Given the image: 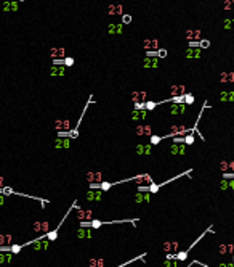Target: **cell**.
Listing matches in <instances>:
<instances>
[{"label": "cell", "instance_id": "4fadbf2b", "mask_svg": "<svg viewBox=\"0 0 234 267\" xmlns=\"http://www.w3.org/2000/svg\"><path fill=\"white\" fill-rule=\"evenodd\" d=\"M133 201L135 203H149L151 201V193L149 192H138V193H135L133 196Z\"/></svg>", "mask_w": 234, "mask_h": 267}, {"label": "cell", "instance_id": "ee69618b", "mask_svg": "<svg viewBox=\"0 0 234 267\" xmlns=\"http://www.w3.org/2000/svg\"><path fill=\"white\" fill-rule=\"evenodd\" d=\"M218 267H234V262H232V264H229V262H221Z\"/></svg>", "mask_w": 234, "mask_h": 267}, {"label": "cell", "instance_id": "8d00e7d4", "mask_svg": "<svg viewBox=\"0 0 234 267\" xmlns=\"http://www.w3.org/2000/svg\"><path fill=\"white\" fill-rule=\"evenodd\" d=\"M194 143V135H193V132L191 134H186L184 135V145H193Z\"/></svg>", "mask_w": 234, "mask_h": 267}, {"label": "cell", "instance_id": "60d3db41", "mask_svg": "<svg viewBox=\"0 0 234 267\" xmlns=\"http://www.w3.org/2000/svg\"><path fill=\"white\" fill-rule=\"evenodd\" d=\"M199 47H201V48H209V47H210V40L202 39V40L199 42Z\"/></svg>", "mask_w": 234, "mask_h": 267}, {"label": "cell", "instance_id": "ba28073f", "mask_svg": "<svg viewBox=\"0 0 234 267\" xmlns=\"http://www.w3.org/2000/svg\"><path fill=\"white\" fill-rule=\"evenodd\" d=\"M53 127L56 129V132H67L71 127V121L69 119H58V121H55Z\"/></svg>", "mask_w": 234, "mask_h": 267}, {"label": "cell", "instance_id": "ffe728a7", "mask_svg": "<svg viewBox=\"0 0 234 267\" xmlns=\"http://www.w3.org/2000/svg\"><path fill=\"white\" fill-rule=\"evenodd\" d=\"M32 227H34L35 232H45V233H48V232H50V230H48V229H50V224H48L47 221H44V222H42V221L39 222V221H37V222H34Z\"/></svg>", "mask_w": 234, "mask_h": 267}, {"label": "cell", "instance_id": "74e56055", "mask_svg": "<svg viewBox=\"0 0 234 267\" xmlns=\"http://www.w3.org/2000/svg\"><path fill=\"white\" fill-rule=\"evenodd\" d=\"M184 103H186V105H193L194 103V95L193 94H186V95H184Z\"/></svg>", "mask_w": 234, "mask_h": 267}, {"label": "cell", "instance_id": "bcb514c9", "mask_svg": "<svg viewBox=\"0 0 234 267\" xmlns=\"http://www.w3.org/2000/svg\"><path fill=\"white\" fill-rule=\"evenodd\" d=\"M2 187H5L3 185V177H0V188H2Z\"/></svg>", "mask_w": 234, "mask_h": 267}, {"label": "cell", "instance_id": "ac0fdd59", "mask_svg": "<svg viewBox=\"0 0 234 267\" xmlns=\"http://www.w3.org/2000/svg\"><path fill=\"white\" fill-rule=\"evenodd\" d=\"M146 97H148V94L144 90H141V92H132V95H130L133 103H143V102H146Z\"/></svg>", "mask_w": 234, "mask_h": 267}, {"label": "cell", "instance_id": "44dd1931", "mask_svg": "<svg viewBox=\"0 0 234 267\" xmlns=\"http://www.w3.org/2000/svg\"><path fill=\"white\" fill-rule=\"evenodd\" d=\"M178 95H186L184 86H172L170 87V97H178Z\"/></svg>", "mask_w": 234, "mask_h": 267}, {"label": "cell", "instance_id": "d590c367", "mask_svg": "<svg viewBox=\"0 0 234 267\" xmlns=\"http://www.w3.org/2000/svg\"><path fill=\"white\" fill-rule=\"evenodd\" d=\"M149 138H151V140H149V143H151L152 146H154V145H157V143H160V142H162V137H160V135H154V134H152V135H151Z\"/></svg>", "mask_w": 234, "mask_h": 267}, {"label": "cell", "instance_id": "7bdbcfd3", "mask_svg": "<svg viewBox=\"0 0 234 267\" xmlns=\"http://www.w3.org/2000/svg\"><path fill=\"white\" fill-rule=\"evenodd\" d=\"M135 110H144V102L143 103H135Z\"/></svg>", "mask_w": 234, "mask_h": 267}, {"label": "cell", "instance_id": "8fae6325", "mask_svg": "<svg viewBox=\"0 0 234 267\" xmlns=\"http://www.w3.org/2000/svg\"><path fill=\"white\" fill-rule=\"evenodd\" d=\"M2 10L3 11H18L19 10L18 0H5L2 3Z\"/></svg>", "mask_w": 234, "mask_h": 267}, {"label": "cell", "instance_id": "681fc988", "mask_svg": "<svg viewBox=\"0 0 234 267\" xmlns=\"http://www.w3.org/2000/svg\"><path fill=\"white\" fill-rule=\"evenodd\" d=\"M232 179H234V172H232Z\"/></svg>", "mask_w": 234, "mask_h": 267}, {"label": "cell", "instance_id": "836d02e7", "mask_svg": "<svg viewBox=\"0 0 234 267\" xmlns=\"http://www.w3.org/2000/svg\"><path fill=\"white\" fill-rule=\"evenodd\" d=\"M90 265H91V267H104V259H101V257L91 259V261H90Z\"/></svg>", "mask_w": 234, "mask_h": 267}, {"label": "cell", "instance_id": "603a6c76", "mask_svg": "<svg viewBox=\"0 0 234 267\" xmlns=\"http://www.w3.org/2000/svg\"><path fill=\"white\" fill-rule=\"evenodd\" d=\"M201 55H202V48H188L186 50V58L189 60H193V58H201Z\"/></svg>", "mask_w": 234, "mask_h": 267}, {"label": "cell", "instance_id": "2e32d148", "mask_svg": "<svg viewBox=\"0 0 234 267\" xmlns=\"http://www.w3.org/2000/svg\"><path fill=\"white\" fill-rule=\"evenodd\" d=\"M180 246V243L178 241H165L164 245H162V249H164L165 254H172L173 251H176Z\"/></svg>", "mask_w": 234, "mask_h": 267}, {"label": "cell", "instance_id": "5bb4252c", "mask_svg": "<svg viewBox=\"0 0 234 267\" xmlns=\"http://www.w3.org/2000/svg\"><path fill=\"white\" fill-rule=\"evenodd\" d=\"M85 177H87V180L90 182V184H101L103 179H104L101 172H87Z\"/></svg>", "mask_w": 234, "mask_h": 267}, {"label": "cell", "instance_id": "30bf717a", "mask_svg": "<svg viewBox=\"0 0 234 267\" xmlns=\"http://www.w3.org/2000/svg\"><path fill=\"white\" fill-rule=\"evenodd\" d=\"M50 57H53L55 60L66 58V48H63V47H53V48H50Z\"/></svg>", "mask_w": 234, "mask_h": 267}, {"label": "cell", "instance_id": "f35d334b", "mask_svg": "<svg viewBox=\"0 0 234 267\" xmlns=\"http://www.w3.org/2000/svg\"><path fill=\"white\" fill-rule=\"evenodd\" d=\"M155 57H157L159 60L160 58H165L167 57V50H165V48H159V50L155 52Z\"/></svg>", "mask_w": 234, "mask_h": 267}, {"label": "cell", "instance_id": "c3c4849f", "mask_svg": "<svg viewBox=\"0 0 234 267\" xmlns=\"http://www.w3.org/2000/svg\"><path fill=\"white\" fill-rule=\"evenodd\" d=\"M18 2H24V0H18Z\"/></svg>", "mask_w": 234, "mask_h": 267}, {"label": "cell", "instance_id": "7a4b0ae2", "mask_svg": "<svg viewBox=\"0 0 234 267\" xmlns=\"http://www.w3.org/2000/svg\"><path fill=\"white\" fill-rule=\"evenodd\" d=\"M71 140L72 138H67V137H56L55 142H53V146L56 150H67L71 146Z\"/></svg>", "mask_w": 234, "mask_h": 267}, {"label": "cell", "instance_id": "6da1fadb", "mask_svg": "<svg viewBox=\"0 0 234 267\" xmlns=\"http://www.w3.org/2000/svg\"><path fill=\"white\" fill-rule=\"evenodd\" d=\"M85 200L88 203H100L103 200V190H87Z\"/></svg>", "mask_w": 234, "mask_h": 267}, {"label": "cell", "instance_id": "ab89813d", "mask_svg": "<svg viewBox=\"0 0 234 267\" xmlns=\"http://www.w3.org/2000/svg\"><path fill=\"white\" fill-rule=\"evenodd\" d=\"M223 27H224V29H234V19H226Z\"/></svg>", "mask_w": 234, "mask_h": 267}, {"label": "cell", "instance_id": "cb8c5ba5", "mask_svg": "<svg viewBox=\"0 0 234 267\" xmlns=\"http://www.w3.org/2000/svg\"><path fill=\"white\" fill-rule=\"evenodd\" d=\"M220 102H234V90H223L220 94Z\"/></svg>", "mask_w": 234, "mask_h": 267}, {"label": "cell", "instance_id": "277c9868", "mask_svg": "<svg viewBox=\"0 0 234 267\" xmlns=\"http://www.w3.org/2000/svg\"><path fill=\"white\" fill-rule=\"evenodd\" d=\"M135 153L140 154V156H149V154L152 153V145L151 143H138L136 146H135Z\"/></svg>", "mask_w": 234, "mask_h": 267}, {"label": "cell", "instance_id": "4316f807", "mask_svg": "<svg viewBox=\"0 0 234 267\" xmlns=\"http://www.w3.org/2000/svg\"><path fill=\"white\" fill-rule=\"evenodd\" d=\"M220 82H221V84L234 82V73H221V74H220Z\"/></svg>", "mask_w": 234, "mask_h": 267}, {"label": "cell", "instance_id": "52a82bcc", "mask_svg": "<svg viewBox=\"0 0 234 267\" xmlns=\"http://www.w3.org/2000/svg\"><path fill=\"white\" fill-rule=\"evenodd\" d=\"M75 209H77V219H79L80 222H88V221L93 219V214H91V211L82 209V208H79V206H77Z\"/></svg>", "mask_w": 234, "mask_h": 267}, {"label": "cell", "instance_id": "d4e9b609", "mask_svg": "<svg viewBox=\"0 0 234 267\" xmlns=\"http://www.w3.org/2000/svg\"><path fill=\"white\" fill-rule=\"evenodd\" d=\"M77 237L85 240V238H91V229H87V227H79L77 230Z\"/></svg>", "mask_w": 234, "mask_h": 267}, {"label": "cell", "instance_id": "d6986e66", "mask_svg": "<svg viewBox=\"0 0 234 267\" xmlns=\"http://www.w3.org/2000/svg\"><path fill=\"white\" fill-rule=\"evenodd\" d=\"M157 66H159L157 57H146L143 60V68H157Z\"/></svg>", "mask_w": 234, "mask_h": 267}, {"label": "cell", "instance_id": "e0dca14e", "mask_svg": "<svg viewBox=\"0 0 234 267\" xmlns=\"http://www.w3.org/2000/svg\"><path fill=\"white\" fill-rule=\"evenodd\" d=\"M64 74H66V66H63V65H53L50 68V76H53V77L64 76Z\"/></svg>", "mask_w": 234, "mask_h": 267}, {"label": "cell", "instance_id": "b9f144b4", "mask_svg": "<svg viewBox=\"0 0 234 267\" xmlns=\"http://www.w3.org/2000/svg\"><path fill=\"white\" fill-rule=\"evenodd\" d=\"M132 23V16L130 15H122V24H130Z\"/></svg>", "mask_w": 234, "mask_h": 267}, {"label": "cell", "instance_id": "e575fe53", "mask_svg": "<svg viewBox=\"0 0 234 267\" xmlns=\"http://www.w3.org/2000/svg\"><path fill=\"white\" fill-rule=\"evenodd\" d=\"M160 103H162V102H159V103H157V102H144V110H146V111H152V110L157 106V105H160Z\"/></svg>", "mask_w": 234, "mask_h": 267}, {"label": "cell", "instance_id": "8992f818", "mask_svg": "<svg viewBox=\"0 0 234 267\" xmlns=\"http://www.w3.org/2000/svg\"><path fill=\"white\" fill-rule=\"evenodd\" d=\"M168 113L170 114H184L186 113V103H172L170 105V108H168Z\"/></svg>", "mask_w": 234, "mask_h": 267}, {"label": "cell", "instance_id": "f1b7e54d", "mask_svg": "<svg viewBox=\"0 0 234 267\" xmlns=\"http://www.w3.org/2000/svg\"><path fill=\"white\" fill-rule=\"evenodd\" d=\"M108 13L109 15H122V5H109Z\"/></svg>", "mask_w": 234, "mask_h": 267}, {"label": "cell", "instance_id": "7c38bea8", "mask_svg": "<svg viewBox=\"0 0 234 267\" xmlns=\"http://www.w3.org/2000/svg\"><path fill=\"white\" fill-rule=\"evenodd\" d=\"M136 135H143V137H151L152 135V126H136L135 127Z\"/></svg>", "mask_w": 234, "mask_h": 267}, {"label": "cell", "instance_id": "7402d4cb", "mask_svg": "<svg viewBox=\"0 0 234 267\" xmlns=\"http://www.w3.org/2000/svg\"><path fill=\"white\" fill-rule=\"evenodd\" d=\"M220 171L223 174L234 171V161H221V163H220Z\"/></svg>", "mask_w": 234, "mask_h": 267}, {"label": "cell", "instance_id": "83f0119b", "mask_svg": "<svg viewBox=\"0 0 234 267\" xmlns=\"http://www.w3.org/2000/svg\"><path fill=\"white\" fill-rule=\"evenodd\" d=\"M220 254H232V251H234V246L232 245H226V243H223V245H220Z\"/></svg>", "mask_w": 234, "mask_h": 267}, {"label": "cell", "instance_id": "5b68a950", "mask_svg": "<svg viewBox=\"0 0 234 267\" xmlns=\"http://www.w3.org/2000/svg\"><path fill=\"white\" fill-rule=\"evenodd\" d=\"M148 113H149V111H146V110H133V111H130V119L135 122H141L146 119Z\"/></svg>", "mask_w": 234, "mask_h": 267}, {"label": "cell", "instance_id": "9c48e42d", "mask_svg": "<svg viewBox=\"0 0 234 267\" xmlns=\"http://www.w3.org/2000/svg\"><path fill=\"white\" fill-rule=\"evenodd\" d=\"M159 40L157 39H146L143 42V48L146 52H157L159 50Z\"/></svg>", "mask_w": 234, "mask_h": 267}, {"label": "cell", "instance_id": "3957f363", "mask_svg": "<svg viewBox=\"0 0 234 267\" xmlns=\"http://www.w3.org/2000/svg\"><path fill=\"white\" fill-rule=\"evenodd\" d=\"M168 153L173 154V156H183V154H186V145L184 143H172L168 148Z\"/></svg>", "mask_w": 234, "mask_h": 267}, {"label": "cell", "instance_id": "9a60e30c", "mask_svg": "<svg viewBox=\"0 0 234 267\" xmlns=\"http://www.w3.org/2000/svg\"><path fill=\"white\" fill-rule=\"evenodd\" d=\"M124 32V24L122 23H109L108 24V34L114 36V34H122Z\"/></svg>", "mask_w": 234, "mask_h": 267}, {"label": "cell", "instance_id": "484cf974", "mask_svg": "<svg viewBox=\"0 0 234 267\" xmlns=\"http://www.w3.org/2000/svg\"><path fill=\"white\" fill-rule=\"evenodd\" d=\"M220 188H221V190L232 188V190H234V179H221V180H220Z\"/></svg>", "mask_w": 234, "mask_h": 267}, {"label": "cell", "instance_id": "7dc6e473", "mask_svg": "<svg viewBox=\"0 0 234 267\" xmlns=\"http://www.w3.org/2000/svg\"><path fill=\"white\" fill-rule=\"evenodd\" d=\"M232 262H234V254H232Z\"/></svg>", "mask_w": 234, "mask_h": 267}, {"label": "cell", "instance_id": "4dcf8cb0", "mask_svg": "<svg viewBox=\"0 0 234 267\" xmlns=\"http://www.w3.org/2000/svg\"><path fill=\"white\" fill-rule=\"evenodd\" d=\"M162 267H180V261H176V259H165L162 262Z\"/></svg>", "mask_w": 234, "mask_h": 267}, {"label": "cell", "instance_id": "1f68e13d", "mask_svg": "<svg viewBox=\"0 0 234 267\" xmlns=\"http://www.w3.org/2000/svg\"><path fill=\"white\" fill-rule=\"evenodd\" d=\"M186 37L189 39V42L191 40H197V39H201V31H186Z\"/></svg>", "mask_w": 234, "mask_h": 267}, {"label": "cell", "instance_id": "d6a6232c", "mask_svg": "<svg viewBox=\"0 0 234 267\" xmlns=\"http://www.w3.org/2000/svg\"><path fill=\"white\" fill-rule=\"evenodd\" d=\"M11 257H13V253H0V264L10 262Z\"/></svg>", "mask_w": 234, "mask_h": 267}, {"label": "cell", "instance_id": "f546056e", "mask_svg": "<svg viewBox=\"0 0 234 267\" xmlns=\"http://www.w3.org/2000/svg\"><path fill=\"white\" fill-rule=\"evenodd\" d=\"M11 243H13L11 235H0V246H10Z\"/></svg>", "mask_w": 234, "mask_h": 267}, {"label": "cell", "instance_id": "f6af8a7d", "mask_svg": "<svg viewBox=\"0 0 234 267\" xmlns=\"http://www.w3.org/2000/svg\"><path fill=\"white\" fill-rule=\"evenodd\" d=\"M3 203H5V198H3V195H0V206H3Z\"/></svg>", "mask_w": 234, "mask_h": 267}]
</instances>
